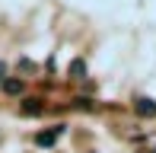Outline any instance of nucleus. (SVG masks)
<instances>
[{
    "label": "nucleus",
    "instance_id": "nucleus-5",
    "mask_svg": "<svg viewBox=\"0 0 156 153\" xmlns=\"http://www.w3.org/2000/svg\"><path fill=\"white\" fill-rule=\"evenodd\" d=\"M41 112V102L38 99H26L23 102V115H38Z\"/></svg>",
    "mask_w": 156,
    "mask_h": 153
},
{
    "label": "nucleus",
    "instance_id": "nucleus-3",
    "mask_svg": "<svg viewBox=\"0 0 156 153\" xmlns=\"http://www.w3.org/2000/svg\"><path fill=\"white\" fill-rule=\"evenodd\" d=\"M83 73H86V61L73 58V61H70V76H83Z\"/></svg>",
    "mask_w": 156,
    "mask_h": 153
},
{
    "label": "nucleus",
    "instance_id": "nucleus-7",
    "mask_svg": "<svg viewBox=\"0 0 156 153\" xmlns=\"http://www.w3.org/2000/svg\"><path fill=\"white\" fill-rule=\"evenodd\" d=\"M3 73H6V64L0 61V83H3Z\"/></svg>",
    "mask_w": 156,
    "mask_h": 153
},
{
    "label": "nucleus",
    "instance_id": "nucleus-4",
    "mask_svg": "<svg viewBox=\"0 0 156 153\" xmlns=\"http://www.w3.org/2000/svg\"><path fill=\"white\" fill-rule=\"evenodd\" d=\"M3 93L19 96V93H23V80H3Z\"/></svg>",
    "mask_w": 156,
    "mask_h": 153
},
{
    "label": "nucleus",
    "instance_id": "nucleus-2",
    "mask_svg": "<svg viewBox=\"0 0 156 153\" xmlns=\"http://www.w3.org/2000/svg\"><path fill=\"white\" fill-rule=\"evenodd\" d=\"M134 112L144 115V118H153V115H156V102L147 99V96H140V99H134Z\"/></svg>",
    "mask_w": 156,
    "mask_h": 153
},
{
    "label": "nucleus",
    "instance_id": "nucleus-6",
    "mask_svg": "<svg viewBox=\"0 0 156 153\" xmlns=\"http://www.w3.org/2000/svg\"><path fill=\"white\" fill-rule=\"evenodd\" d=\"M73 105H76V109H89L93 102H89V99H73Z\"/></svg>",
    "mask_w": 156,
    "mask_h": 153
},
{
    "label": "nucleus",
    "instance_id": "nucleus-1",
    "mask_svg": "<svg viewBox=\"0 0 156 153\" xmlns=\"http://www.w3.org/2000/svg\"><path fill=\"white\" fill-rule=\"evenodd\" d=\"M61 134H64V124H54V128H48V131H38V134H35V147H51V144H58Z\"/></svg>",
    "mask_w": 156,
    "mask_h": 153
}]
</instances>
